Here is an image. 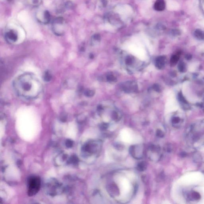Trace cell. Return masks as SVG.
<instances>
[{
    "label": "cell",
    "mask_w": 204,
    "mask_h": 204,
    "mask_svg": "<svg viewBox=\"0 0 204 204\" xmlns=\"http://www.w3.org/2000/svg\"><path fill=\"white\" fill-rule=\"evenodd\" d=\"M15 89L19 95L28 98L34 97L31 91H35L38 93L40 91V83L39 81L30 74L22 75L18 78L15 82Z\"/></svg>",
    "instance_id": "obj_1"
},
{
    "label": "cell",
    "mask_w": 204,
    "mask_h": 204,
    "mask_svg": "<svg viewBox=\"0 0 204 204\" xmlns=\"http://www.w3.org/2000/svg\"><path fill=\"white\" fill-rule=\"evenodd\" d=\"M41 186V180L38 177L33 176L30 178L28 181V194L33 196L39 192Z\"/></svg>",
    "instance_id": "obj_2"
},
{
    "label": "cell",
    "mask_w": 204,
    "mask_h": 204,
    "mask_svg": "<svg viewBox=\"0 0 204 204\" xmlns=\"http://www.w3.org/2000/svg\"><path fill=\"white\" fill-rule=\"evenodd\" d=\"M165 3L164 0H157L154 5L155 9L158 11H162L165 9Z\"/></svg>",
    "instance_id": "obj_3"
},
{
    "label": "cell",
    "mask_w": 204,
    "mask_h": 204,
    "mask_svg": "<svg viewBox=\"0 0 204 204\" xmlns=\"http://www.w3.org/2000/svg\"><path fill=\"white\" fill-rule=\"evenodd\" d=\"M6 37L8 40L12 42H15L18 39L17 35L13 31L7 33Z\"/></svg>",
    "instance_id": "obj_4"
},
{
    "label": "cell",
    "mask_w": 204,
    "mask_h": 204,
    "mask_svg": "<svg viewBox=\"0 0 204 204\" xmlns=\"http://www.w3.org/2000/svg\"><path fill=\"white\" fill-rule=\"evenodd\" d=\"M52 79V76L50 71H47L45 72L44 76V79L45 82H50Z\"/></svg>",
    "instance_id": "obj_5"
},
{
    "label": "cell",
    "mask_w": 204,
    "mask_h": 204,
    "mask_svg": "<svg viewBox=\"0 0 204 204\" xmlns=\"http://www.w3.org/2000/svg\"><path fill=\"white\" fill-rule=\"evenodd\" d=\"M194 34L198 38H203L204 37V32L200 29L196 30L194 32Z\"/></svg>",
    "instance_id": "obj_6"
},
{
    "label": "cell",
    "mask_w": 204,
    "mask_h": 204,
    "mask_svg": "<svg viewBox=\"0 0 204 204\" xmlns=\"http://www.w3.org/2000/svg\"><path fill=\"white\" fill-rule=\"evenodd\" d=\"M84 94L86 96H88V97H91V96H93L94 92L93 91L88 90L86 91Z\"/></svg>",
    "instance_id": "obj_7"
},
{
    "label": "cell",
    "mask_w": 204,
    "mask_h": 204,
    "mask_svg": "<svg viewBox=\"0 0 204 204\" xmlns=\"http://www.w3.org/2000/svg\"><path fill=\"white\" fill-rule=\"evenodd\" d=\"M64 22V19L62 17H59L55 19L54 20L53 23L58 24H61L63 23Z\"/></svg>",
    "instance_id": "obj_8"
},
{
    "label": "cell",
    "mask_w": 204,
    "mask_h": 204,
    "mask_svg": "<svg viewBox=\"0 0 204 204\" xmlns=\"http://www.w3.org/2000/svg\"><path fill=\"white\" fill-rule=\"evenodd\" d=\"M44 15H45V19L47 21V22H49V21H50V13L48 11H46L45 12Z\"/></svg>",
    "instance_id": "obj_9"
},
{
    "label": "cell",
    "mask_w": 204,
    "mask_h": 204,
    "mask_svg": "<svg viewBox=\"0 0 204 204\" xmlns=\"http://www.w3.org/2000/svg\"><path fill=\"white\" fill-rule=\"evenodd\" d=\"M107 80L111 82H114V81L116 80L115 77L114 76H112V75H109V76H107Z\"/></svg>",
    "instance_id": "obj_10"
},
{
    "label": "cell",
    "mask_w": 204,
    "mask_h": 204,
    "mask_svg": "<svg viewBox=\"0 0 204 204\" xmlns=\"http://www.w3.org/2000/svg\"><path fill=\"white\" fill-rule=\"evenodd\" d=\"M132 58H131V57H128V58H126V63L128 65H131V64H132Z\"/></svg>",
    "instance_id": "obj_11"
},
{
    "label": "cell",
    "mask_w": 204,
    "mask_h": 204,
    "mask_svg": "<svg viewBox=\"0 0 204 204\" xmlns=\"http://www.w3.org/2000/svg\"><path fill=\"white\" fill-rule=\"evenodd\" d=\"M138 168H139V170H143L145 169V165L144 163H141L139 164V165H138Z\"/></svg>",
    "instance_id": "obj_12"
},
{
    "label": "cell",
    "mask_w": 204,
    "mask_h": 204,
    "mask_svg": "<svg viewBox=\"0 0 204 204\" xmlns=\"http://www.w3.org/2000/svg\"><path fill=\"white\" fill-rule=\"evenodd\" d=\"M73 5L71 2H69L66 3V7L69 9H71L73 8Z\"/></svg>",
    "instance_id": "obj_13"
},
{
    "label": "cell",
    "mask_w": 204,
    "mask_h": 204,
    "mask_svg": "<svg viewBox=\"0 0 204 204\" xmlns=\"http://www.w3.org/2000/svg\"><path fill=\"white\" fill-rule=\"evenodd\" d=\"M154 89L155 90L157 91L158 90L159 88H158V86H157V85H154Z\"/></svg>",
    "instance_id": "obj_14"
},
{
    "label": "cell",
    "mask_w": 204,
    "mask_h": 204,
    "mask_svg": "<svg viewBox=\"0 0 204 204\" xmlns=\"http://www.w3.org/2000/svg\"><path fill=\"white\" fill-rule=\"evenodd\" d=\"M33 3L34 4H37L39 3V0H33Z\"/></svg>",
    "instance_id": "obj_15"
},
{
    "label": "cell",
    "mask_w": 204,
    "mask_h": 204,
    "mask_svg": "<svg viewBox=\"0 0 204 204\" xmlns=\"http://www.w3.org/2000/svg\"><path fill=\"white\" fill-rule=\"evenodd\" d=\"M9 3H12L14 2V0H7Z\"/></svg>",
    "instance_id": "obj_16"
},
{
    "label": "cell",
    "mask_w": 204,
    "mask_h": 204,
    "mask_svg": "<svg viewBox=\"0 0 204 204\" xmlns=\"http://www.w3.org/2000/svg\"><path fill=\"white\" fill-rule=\"evenodd\" d=\"M90 58L92 59V58H93V56L92 54H91L90 55Z\"/></svg>",
    "instance_id": "obj_17"
}]
</instances>
